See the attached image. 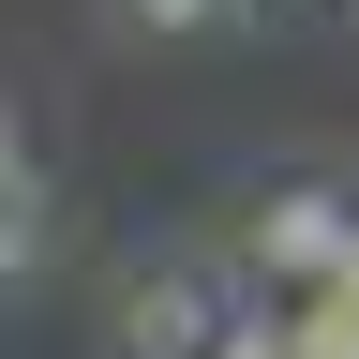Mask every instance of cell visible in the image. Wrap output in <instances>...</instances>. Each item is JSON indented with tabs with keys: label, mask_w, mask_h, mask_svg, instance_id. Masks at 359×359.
Instances as JSON below:
<instances>
[{
	"label": "cell",
	"mask_w": 359,
	"mask_h": 359,
	"mask_svg": "<svg viewBox=\"0 0 359 359\" xmlns=\"http://www.w3.org/2000/svg\"><path fill=\"white\" fill-rule=\"evenodd\" d=\"M344 255H359V210L344 195H269L255 224H240V269H255V285H344Z\"/></svg>",
	"instance_id": "7a4b0ae2"
},
{
	"label": "cell",
	"mask_w": 359,
	"mask_h": 359,
	"mask_svg": "<svg viewBox=\"0 0 359 359\" xmlns=\"http://www.w3.org/2000/svg\"><path fill=\"white\" fill-rule=\"evenodd\" d=\"M120 15H135V30H165V45H180V30H224V15H255V0H120Z\"/></svg>",
	"instance_id": "277c9868"
},
{
	"label": "cell",
	"mask_w": 359,
	"mask_h": 359,
	"mask_svg": "<svg viewBox=\"0 0 359 359\" xmlns=\"http://www.w3.org/2000/svg\"><path fill=\"white\" fill-rule=\"evenodd\" d=\"M30 269H45V195H30V210H0V285H30Z\"/></svg>",
	"instance_id": "5b68a950"
},
{
	"label": "cell",
	"mask_w": 359,
	"mask_h": 359,
	"mask_svg": "<svg viewBox=\"0 0 359 359\" xmlns=\"http://www.w3.org/2000/svg\"><path fill=\"white\" fill-rule=\"evenodd\" d=\"M45 180H30V135H15V105H0V210H30Z\"/></svg>",
	"instance_id": "8992f818"
},
{
	"label": "cell",
	"mask_w": 359,
	"mask_h": 359,
	"mask_svg": "<svg viewBox=\"0 0 359 359\" xmlns=\"http://www.w3.org/2000/svg\"><path fill=\"white\" fill-rule=\"evenodd\" d=\"M285 344H299V359H359V299H344V285H314V299L285 314Z\"/></svg>",
	"instance_id": "3957f363"
},
{
	"label": "cell",
	"mask_w": 359,
	"mask_h": 359,
	"mask_svg": "<svg viewBox=\"0 0 359 359\" xmlns=\"http://www.w3.org/2000/svg\"><path fill=\"white\" fill-rule=\"evenodd\" d=\"M255 15H330V0H255Z\"/></svg>",
	"instance_id": "52a82bcc"
},
{
	"label": "cell",
	"mask_w": 359,
	"mask_h": 359,
	"mask_svg": "<svg viewBox=\"0 0 359 359\" xmlns=\"http://www.w3.org/2000/svg\"><path fill=\"white\" fill-rule=\"evenodd\" d=\"M240 299H255L240 255H224V269H150V285L120 299V359H210L224 330H240Z\"/></svg>",
	"instance_id": "6da1fadb"
}]
</instances>
